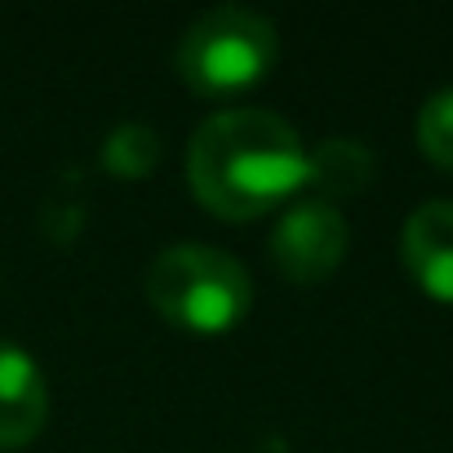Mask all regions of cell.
I'll return each mask as SVG.
<instances>
[{"label":"cell","mask_w":453,"mask_h":453,"mask_svg":"<svg viewBox=\"0 0 453 453\" xmlns=\"http://www.w3.org/2000/svg\"><path fill=\"white\" fill-rule=\"evenodd\" d=\"M147 298L169 325L209 338V334H232L250 316L254 285L245 263L226 250L182 241L151 258Z\"/></svg>","instance_id":"obj_2"},{"label":"cell","mask_w":453,"mask_h":453,"mask_svg":"<svg viewBox=\"0 0 453 453\" xmlns=\"http://www.w3.org/2000/svg\"><path fill=\"white\" fill-rule=\"evenodd\" d=\"M373 182V151L360 138H325L316 151H307V187L316 200H342L360 196Z\"/></svg>","instance_id":"obj_7"},{"label":"cell","mask_w":453,"mask_h":453,"mask_svg":"<svg viewBox=\"0 0 453 453\" xmlns=\"http://www.w3.org/2000/svg\"><path fill=\"white\" fill-rule=\"evenodd\" d=\"M160 151H165V147H160V134H156L147 120H125V125H116V129L103 138L98 160H103V169H107L111 178H120V182H142V178L156 173Z\"/></svg>","instance_id":"obj_8"},{"label":"cell","mask_w":453,"mask_h":453,"mask_svg":"<svg viewBox=\"0 0 453 453\" xmlns=\"http://www.w3.org/2000/svg\"><path fill=\"white\" fill-rule=\"evenodd\" d=\"M50 387L32 351L0 338V453L23 449L45 431Z\"/></svg>","instance_id":"obj_6"},{"label":"cell","mask_w":453,"mask_h":453,"mask_svg":"<svg viewBox=\"0 0 453 453\" xmlns=\"http://www.w3.org/2000/svg\"><path fill=\"white\" fill-rule=\"evenodd\" d=\"M418 147L435 169L453 173V89H440L418 107Z\"/></svg>","instance_id":"obj_9"},{"label":"cell","mask_w":453,"mask_h":453,"mask_svg":"<svg viewBox=\"0 0 453 453\" xmlns=\"http://www.w3.org/2000/svg\"><path fill=\"white\" fill-rule=\"evenodd\" d=\"M347 218L329 200H294L272 226V263L289 285H320L347 258Z\"/></svg>","instance_id":"obj_4"},{"label":"cell","mask_w":453,"mask_h":453,"mask_svg":"<svg viewBox=\"0 0 453 453\" xmlns=\"http://www.w3.org/2000/svg\"><path fill=\"white\" fill-rule=\"evenodd\" d=\"M400 258L426 298L453 307V200H426L409 213Z\"/></svg>","instance_id":"obj_5"},{"label":"cell","mask_w":453,"mask_h":453,"mask_svg":"<svg viewBox=\"0 0 453 453\" xmlns=\"http://www.w3.org/2000/svg\"><path fill=\"white\" fill-rule=\"evenodd\" d=\"M187 182L222 222H250L307 187V142L276 111L226 107L191 134Z\"/></svg>","instance_id":"obj_1"},{"label":"cell","mask_w":453,"mask_h":453,"mask_svg":"<svg viewBox=\"0 0 453 453\" xmlns=\"http://www.w3.org/2000/svg\"><path fill=\"white\" fill-rule=\"evenodd\" d=\"M276 58L280 32L267 14L250 5H218L182 32L173 50V72L200 98H236L267 81Z\"/></svg>","instance_id":"obj_3"}]
</instances>
